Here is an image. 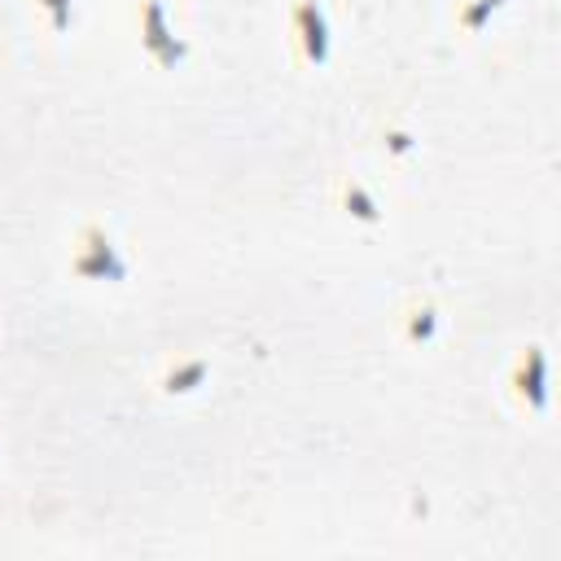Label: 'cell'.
Segmentation results:
<instances>
[{
  "instance_id": "obj_1",
  "label": "cell",
  "mask_w": 561,
  "mask_h": 561,
  "mask_svg": "<svg viewBox=\"0 0 561 561\" xmlns=\"http://www.w3.org/2000/svg\"><path fill=\"white\" fill-rule=\"evenodd\" d=\"M70 272L83 276V280H127V259L118 254V245L105 237V228L88 224L75 241V254H70Z\"/></svg>"
},
{
  "instance_id": "obj_2",
  "label": "cell",
  "mask_w": 561,
  "mask_h": 561,
  "mask_svg": "<svg viewBox=\"0 0 561 561\" xmlns=\"http://www.w3.org/2000/svg\"><path fill=\"white\" fill-rule=\"evenodd\" d=\"M140 48H145V57H149L153 66H162V70H175V66L188 57V44L171 31L162 0H145V4H140Z\"/></svg>"
},
{
  "instance_id": "obj_3",
  "label": "cell",
  "mask_w": 561,
  "mask_h": 561,
  "mask_svg": "<svg viewBox=\"0 0 561 561\" xmlns=\"http://www.w3.org/2000/svg\"><path fill=\"white\" fill-rule=\"evenodd\" d=\"M294 39H298V53H302L307 66H324L329 61L333 31H329V18H324L320 0H298L294 4Z\"/></svg>"
},
{
  "instance_id": "obj_4",
  "label": "cell",
  "mask_w": 561,
  "mask_h": 561,
  "mask_svg": "<svg viewBox=\"0 0 561 561\" xmlns=\"http://www.w3.org/2000/svg\"><path fill=\"white\" fill-rule=\"evenodd\" d=\"M513 390L526 399V408L543 412L548 408V364H543V346H526V355L513 368Z\"/></svg>"
},
{
  "instance_id": "obj_5",
  "label": "cell",
  "mask_w": 561,
  "mask_h": 561,
  "mask_svg": "<svg viewBox=\"0 0 561 561\" xmlns=\"http://www.w3.org/2000/svg\"><path fill=\"white\" fill-rule=\"evenodd\" d=\"M202 381H206V359H188V364H180V368H171L162 386H167L171 394H188V390H197Z\"/></svg>"
},
{
  "instance_id": "obj_6",
  "label": "cell",
  "mask_w": 561,
  "mask_h": 561,
  "mask_svg": "<svg viewBox=\"0 0 561 561\" xmlns=\"http://www.w3.org/2000/svg\"><path fill=\"white\" fill-rule=\"evenodd\" d=\"M346 210L355 215V219H364V224H377L381 219V210H377V197L364 188V184H346Z\"/></svg>"
},
{
  "instance_id": "obj_7",
  "label": "cell",
  "mask_w": 561,
  "mask_h": 561,
  "mask_svg": "<svg viewBox=\"0 0 561 561\" xmlns=\"http://www.w3.org/2000/svg\"><path fill=\"white\" fill-rule=\"evenodd\" d=\"M495 9H504V0H465L460 13H456V22H460L465 31H482Z\"/></svg>"
},
{
  "instance_id": "obj_8",
  "label": "cell",
  "mask_w": 561,
  "mask_h": 561,
  "mask_svg": "<svg viewBox=\"0 0 561 561\" xmlns=\"http://www.w3.org/2000/svg\"><path fill=\"white\" fill-rule=\"evenodd\" d=\"M434 329H438V311H434V302L416 307V311H412V320H408V337H412V342H430V337H434Z\"/></svg>"
},
{
  "instance_id": "obj_9",
  "label": "cell",
  "mask_w": 561,
  "mask_h": 561,
  "mask_svg": "<svg viewBox=\"0 0 561 561\" xmlns=\"http://www.w3.org/2000/svg\"><path fill=\"white\" fill-rule=\"evenodd\" d=\"M35 4L48 13V22H53V31H57V35L70 26V9H75V0H35Z\"/></svg>"
}]
</instances>
